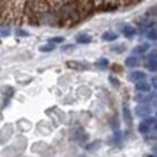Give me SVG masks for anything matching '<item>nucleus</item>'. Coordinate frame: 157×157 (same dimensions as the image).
Here are the masks:
<instances>
[{"label": "nucleus", "mask_w": 157, "mask_h": 157, "mask_svg": "<svg viewBox=\"0 0 157 157\" xmlns=\"http://www.w3.org/2000/svg\"><path fill=\"white\" fill-rule=\"evenodd\" d=\"M99 146H101V141H93L92 144H87V150H89V151H93V150H96Z\"/></svg>", "instance_id": "18"}, {"label": "nucleus", "mask_w": 157, "mask_h": 157, "mask_svg": "<svg viewBox=\"0 0 157 157\" xmlns=\"http://www.w3.org/2000/svg\"><path fill=\"white\" fill-rule=\"evenodd\" d=\"M122 117H124V121H125V124H131L132 122V117H131V112H129V109L127 106H124L122 109Z\"/></svg>", "instance_id": "11"}, {"label": "nucleus", "mask_w": 157, "mask_h": 157, "mask_svg": "<svg viewBox=\"0 0 157 157\" xmlns=\"http://www.w3.org/2000/svg\"><path fill=\"white\" fill-rule=\"evenodd\" d=\"M76 42L77 44H89L92 42V36L89 34H78L76 36Z\"/></svg>", "instance_id": "8"}, {"label": "nucleus", "mask_w": 157, "mask_h": 157, "mask_svg": "<svg viewBox=\"0 0 157 157\" xmlns=\"http://www.w3.org/2000/svg\"><path fill=\"white\" fill-rule=\"evenodd\" d=\"M144 157H156V156H151V154H147V156H144Z\"/></svg>", "instance_id": "27"}, {"label": "nucleus", "mask_w": 157, "mask_h": 157, "mask_svg": "<svg viewBox=\"0 0 157 157\" xmlns=\"http://www.w3.org/2000/svg\"><path fill=\"white\" fill-rule=\"evenodd\" d=\"M80 157H84V156H80Z\"/></svg>", "instance_id": "28"}, {"label": "nucleus", "mask_w": 157, "mask_h": 157, "mask_svg": "<svg viewBox=\"0 0 157 157\" xmlns=\"http://www.w3.org/2000/svg\"><path fill=\"white\" fill-rule=\"evenodd\" d=\"M146 67H147V70H150V71H153V73H156L157 71V60H147V63H146Z\"/></svg>", "instance_id": "12"}, {"label": "nucleus", "mask_w": 157, "mask_h": 157, "mask_svg": "<svg viewBox=\"0 0 157 157\" xmlns=\"http://www.w3.org/2000/svg\"><path fill=\"white\" fill-rule=\"evenodd\" d=\"M95 66L102 68V70H105V68H108V66H109V61H108L106 58H99V60L95 63Z\"/></svg>", "instance_id": "14"}, {"label": "nucleus", "mask_w": 157, "mask_h": 157, "mask_svg": "<svg viewBox=\"0 0 157 157\" xmlns=\"http://www.w3.org/2000/svg\"><path fill=\"white\" fill-rule=\"evenodd\" d=\"M150 48L148 44H141V45H137L132 48V54H146L147 50Z\"/></svg>", "instance_id": "9"}, {"label": "nucleus", "mask_w": 157, "mask_h": 157, "mask_svg": "<svg viewBox=\"0 0 157 157\" xmlns=\"http://www.w3.org/2000/svg\"><path fill=\"white\" fill-rule=\"evenodd\" d=\"M109 82H111V84H113L115 87H118V86H119V82H118L117 77H113V76H111V77H109Z\"/></svg>", "instance_id": "21"}, {"label": "nucleus", "mask_w": 157, "mask_h": 157, "mask_svg": "<svg viewBox=\"0 0 157 157\" xmlns=\"http://www.w3.org/2000/svg\"><path fill=\"white\" fill-rule=\"evenodd\" d=\"M153 151H154V156L157 157V146H154V147H153Z\"/></svg>", "instance_id": "26"}, {"label": "nucleus", "mask_w": 157, "mask_h": 157, "mask_svg": "<svg viewBox=\"0 0 157 157\" xmlns=\"http://www.w3.org/2000/svg\"><path fill=\"white\" fill-rule=\"evenodd\" d=\"M118 38V34L117 32H112V31H106L102 34V39L106 41V42H112V41H117Z\"/></svg>", "instance_id": "7"}, {"label": "nucleus", "mask_w": 157, "mask_h": 157, "mask_svg": "<svg viewBox=\"0 0 157 157\" xmlns=\"http://www.w3.org/2000/svg\"><path fill=\"white\" fill-rule=\"evenodd\" d=\"M54 50V44H47V45H41V47H39V51H41V52H50V51H52Z\"/></svg>", "instance_id": "16"}, {"label": "nucleus", "mask_w": 157, "mask_h": 157, "mask_svg": "<svg viewBox=\"0 0 157 157\" xmlns=\"http://www.w3.org/2000/svg\"><path fill=\"white\" fill-rule=\"evenodd\" d=\"M63 41H64V38H63V36H56V38H51L50 39L51 44H60V42H63Z\"/></svg>", "instance_id": "19"}, {"label": "nucleus", "mask_w": 157, "mask_h": 157, "mask_svg": "<svg viewBox=\"0 0 157 157\" xmlns=\"http://www.w3.org/2000/svg\"><path fill=\"white\" fill-rule=\"evenodd\" d=\"M67 66L70 68H74V70H84V64L82 63H77V61H67Z\"/></svg>", "instance_id": "13"}, {"label": "nucleus", "mask_w": 157, "mask_h": 157, "mask_svg": "<svg viewBox=\"0 0 157 157\" xmlns=\"http://www.w3.org/2000/svg\"><path fill=\"white\" fill-rule=\"evenodd\" d=\"M147 76H146V73L144 71H132V73L129 74V80L131 82H134V83H138V82H143L144 78H146Z\"/></svg>", "instance_id": "4"}, {"label": "nucleus", "mask_w": 157, "mask_h": 157, "mask_svg": "<svg viewBox=\"0 0 157 157\" xmlns=\"http://www.w3.org/2000/svg\"><path fill=\"white\" fill-rule=\"evenodd\" d=\"M138 64H140V61H138V58L135 56H131L125 60V66H127V67H135V66H138Z\"/></svg>", "instance_id": "10"}, {"label": "nucleus", "mask_w": 157, "mask_h": 157, "mask_svg": "<svg viewBox=\"0 0 157 157\" xmlns=\"http://www.w3.org/2000/svg\"><path fill=\"white\" fill-rule=\"evenodd\" d=\"M17 36H28V32H26V31H23V29H17Z\"/></svg>", "instance_id": "23"}, {"label": "nucleus", "mask_w": 157, "mask_h": 157, "mask_svg": "<svg viewBox=\"0 0 157 157\" xmlns=\"http://www.w3.org/2000/svg\"><path fill=\"white\" fill-rule=\"evenodd\" d=\"M151 84H153V87H154V89H157V76H156V77H153Z\"/></svg>", "instance_id": "25"}, {"label": "nucleus", "mask_w": 157, "mask_h": 157, "mask_svg": "<svg viewBox=\"0 0 157 157\" xmlns=\"http://www.w3.org/2000/svg\"><path fill=\"white\" fill-rule=\"evenodd\" d=\"M121 31H122V35L125 38H132L135 35V28L131 26V25H124Z\"/></svg>", "instance_id": "6"}, {"label": "nucleus", "mask_w": 157, "mask_h": 157, "mask_svg": "<svg viewBox=\"0 0 157 157\" xmlns=\"http://www.w3.org/2000/svg\"><path fill=\"white\" fill-rule=\"evenodd\" d=\"M156 122H157L156 119H153V118H147V119H144V121L138 125V131H140L141 134H148V132H150V129L154 128Z\"/></svg>", "instance_id": "2"}, {"label": "nucleus", "mask_w": 157, "mask_h": 157, "mask_svg": "<svg viewBox=\"0 0 157 157\" xmlns=\"http://www.w3.org/2000/svg\"><path fill=\"white\" fill-rule=\"evenodd\" d=\"M73 45H63L61 47V51L63 52H67V51H73Z\"/></svg>", "instance_id": "20"}, {"label": "nucleus", "mask_w": 157, "mask_h": 157, "mask_svg": "<svg viewBox=\"0 0 157 157\" xmlns=\"http://www.w3.org/2000/svg\"><path fill=\"white\" fill-rule=\"evenodd\" d=\"M151 112H153V108L150 106V105H147V103L138 105L137 109H135V113H137L138 117H148Z\"/></svg>", "instance_id": "3"}, {"label": "nucleus", "mask_w": 157, "mask_h": 157, "mask_svg": "<svg viewBox=\"0 0 157 157\" xmlns=\"http://www.w3.org/2000/svg\"><path fill=\"white\" fill-rule=\"evenodd\" d=\"M148 58H150V60H157V50L151 51V52L148 54Z\"/></svg>", "instance_id": "24"}, {"label": "nucleus", "mask_w": 157, "mask_h": 157, "mask_svg": "<svg viewBox=\"0 0 157 157\" xmlns=\"http://www.w3.org/2000/svg\"><path fill=\"white\" fill-rule=\"evenodd\" d=\"M77 15V9H76V6L74 5H64L60 9V17L61 19H70V17H74Z\"/></svg>", "instance_id": "1"}, {"label": "nucleus", "mask_w": 157, "mask_h": 157, "mask_svg": "<svg viewBox=\"0 0 157 157\" xmlns=\"http://www.w3.org/2000/svg\"><path fill=\"white\" fill-rule=\"evenodd\" d=\"M12 95H13V89H12V87H5V96L10 98Z\"/></svg>", "instance_id": "22"}, {"label": "nucleus", "mask_w": 157, "mask_h": 157, "mask_svg": "<svg viewBox=\"0 0 157 157\" xmlns=\"http://www.w3.org/2000/svg\"><path fill=\"white\" fill-rule=\"evenodd\" d=\"M135 90H138L141 93H148L150 90H151V86L147 83V82H138V83H135Z\"/></svg>", "instance_id": "5"}, {"label": "nucleus", "mask_w": 157, "mask_h": 157, "mask_svg": "<svg viewBox=\"0 0 157 157\" xmlns=\"http://www.w3.org/2000/svg\"><path fill=\"white\" fill-rule=\"evenodd\" d=\"M146 35H147V38L150 39V41H157V31L156 29H148Z\"/></svg>", "instance_id": "15"}, {"label": "nucleus", "mask_w": 157, "mask_h": 157, "mask_svg": "<svg viewBox=\"0 0 157 157\" xmlns=\"http://www.w3.org/2000/svg\"><path fill=\"white\" fill-rule=\"evenodd\" d=\"M9 35H10V26L3 25V26H2V38H6V36H9Z\"/></svg>", "instance_id": "17"}]
</instances>
